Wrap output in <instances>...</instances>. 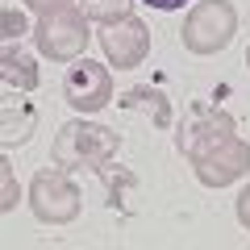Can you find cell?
<instances>
[{
	"label": "cell",
	"mask_w": 250,
	"mask_h": 250,
	"mask_svg": "<svg viewBox=\"0 0 250 250\" xmlns=\"http://www.w3.org/2000/svg\"><path fill=\"white\" fill-rule=\"evenodd\" d=\"M117 150H121V134L108 129V125H92V121H67L54 134L50 146V163H59L62 171H96L108 175Z\"/></svg>",
	"instance_id": "6da1fadb"
},
{
	"label": "cell",
	"mask_w": 250,
	"mask_h": 250,
	"mask_svg": "<svg viewBox=\"0 0 250 250\" xmlns=\"http://www.w3.org/2000/svg\"><path fill=\"white\" fill-rule=\"evenodd\" d=\"M88 42H92L88 13H83L80 4H67V9H59V13H46V17H38V25H34V46L50 62H75V59H83Z\"/></svg>",
	"instance_id": "7a4b0ae2"
},
{
	"label": "cell",
	"mask_w": 250,
	"mask_h": 250,
	"mask_svg": "<svg viewBox=\"0 0 250 250\" xmlns=\"http://www.w3.org/2000/svg\"><path fill=\"white\" fill-rule=\"evenodd\" d=\"M233 129H238V121H233L225 108L217 104H205V100H196V104H188L184 121H179V134H175V150L184 154L188 163L205 159L208 150H217L221 142H229Z\"/></svg>",
	"instance_id": "3957f363"
},
{
	"label": "cell",
	"mask_w": 250,
	"mask_h": 250,
	"mask_svg": "<svg viewBox=\"0 0 250 250\" xmlns=\"http://www.w3.org/2000/svg\"><path fill=\"white\" fill-rule=\"evenodd\" d=\"M238 34V9H233L229 0H200L196 9L184 17V46L192 54H217L233 42Z\"/></svg>",
	"instance_id": "277c9868"
},
{
	"label": "cell",
	"mask_w": 250,
	"mask_h": 250,
	"mask_svg": "<svg viewBox=\"0 0 250 250\" xmlns=\"http://www.w3.org/2000/svg\"><path fill=\"white\" fill-rule=\"evenodd\" d=\"M29 208L46 225H67V221L80 217L83 196H80V188H75V179L54 163V167H42L34 175V184H29Z\"/></svg>",
	"instance_id": "5b68a950"
},
{
	"label": "cell",
	"mask_w": 250,
	"mask_h": 250,
	"mask_svg": "<svg viewBox=\"0 0 250 250\" xmlns=\"http://www.w3.org/2000/svg\"><path fill=\"white\" fill-rule=\"evenodd\" d=\"M96 38H100V50H104L108 67H117V71H129L150 54V29L134 13H125L121 21H108Z\"/></svg>",
	"instance_id": "8992f818"
},
{
	"label": "cell",
	"mask_w": 250,
	"mask_h": 250,
	"mask_svg": "<svg viewBox=\"0 0 250 250\" xmlns=\"http://www.w3.org/2000/svg\"><path fill=\"white\" fill-rule=\"evenodd\" d=\"M62 96L75 113H100L113 100V75H108V67L92 59H75L62 75Z\"/></svg>",
	"instance_id": "52a82bcc"
},
{
	"label": "cell",
	"mask_w": 250,
	"mask_h": 250,
	"mask_svg": "<svg viewBox=\"0 0 250 250\" xmlns=\"http://www.w3.org/2000/svg\"><path fill=\"white\" fill-rule=\"evenodd\" d=\"M192 167H196V179L205 188H229L233 179H242L250 171V142L229 138V142H221L217 150H208L205 159H196Z\"/></svg>",
	"instance_id": "ba28073f"
},
{
	"label": "cell",
	"mask_w": 250,
	"mask_h": 250,
	"mask_svg": "<svg viewBox=\"0 0 250 250\" xmlns=\"http://www.w3.org/2000/svg\"><path fill=\"white\" fill-rule=\"evenodd\" d=\"M0 121H4V129H0V142H4V150H13V146H25L29 138H34V125H38V113L29 100H17L9 88V96H4V104H0Z\"/></svg>",
	"instance_id": "9c48e42d"
},
{
	"label": "cell",
	"mask_w": 250,
	"mask_h": 250,
	"mask_svg": "<svg viewBox=\"0 0 250 250\" xmlns=\"http://www.w3.org/2000/svg\"><path fill=\"white\" fill-rule=\"evenodd\" d=\"M0 80L13 92H34L42 75H38L34 54H25L17 42H4V50H0Z\"/></svg>",
	"instance_id": "30bf717a"
},
{
	"label": "cell",
	"mask_w": 250,
	"mask_h": 250,
	"mask_svg": "<svg viewBox=\"0 0 250 250\" xmlns=\"http://www.w3.org/2000/svg\"><path fill=\"white\" fill-rule=\"evenodd\" d=\"M121 108H129V113H146L159 129H171V100L163 96L159 88H150V83H142V88H129L121 92V100H117Z\"/></svg>",
	"instance_id": "8fae6325"
},
{
	"label": "cell",
	"mask_w": 250,
	"mask_h": 250,
	"mask_svg": "<svg viewBox=\"0 0 250 250\" xmlns=\"http://www.w3.org/2000/svg\"><path fill=\"white\" fill-rule=\"evenodd\" d=\"M80 9L88 13V21L108 25V21H121L129 13V0H80Z\"/></svg>",
	"instance_id": "7c38bea8"
},
{
	"label": "cell",
	"mask_w": 250,
	"mask_h": 250,
	"mask_svg": "<svg viewBox=\"0 0 250 250\" xmlns=\"http://www.w3.org/2000/svg\"><path fill=\"white\" fill-rule=\"evenodd\" d=\"M17 208V179H13V163L0 159V213Z\"/></svg>",
	"instance_id": "4fadbf2b"
},
{
	"label": "cell",
	"mask_w": 250,
	"mask_h": 250,
	"mask_svg": "<svg viewBox=\"0 0 250 250\" xmlns=\"http://www.w3.org/2000/svg\"><path fill=\"white\" fill-rule=\"evenodd\" d=\"M0 21H4V42H17V38L25 34V17H21L17 9H4V13H0Z\"/></svg>",
	"instance_id": "5bb4252c"
},
{
	"label": "cell",
	"mask_w": 250,
	"mask_h": 250,
	"mask_svg": "<svg viewBox=\"0 0 250 250\" xmlns=\"http://www.w3.org/2000/svg\"><path fill=\"white\" fill-rule=\"evenodd\" d=\"M25 4L38 17H46V13H59V9H67V4H75V0H25Z\"/></svg>",
	"instance_id": "9a60e30c"
},
{
	"label": "cell",
	"mask_w": 250,
	"mask_h": 250,
	"mask_svg": "<svg viewBox=\"0 0 250 250\" xmlns=\"http://www.w3.org/2000/svg\"><path fill=\"white\" fill-rule=\"evenodd\" d=\"M238 221L242 229H250V188H242V196H238Z\"/></svg>",
	"instance_id": "2e32d148"
},
{
	"label": "cell",
	"mask_w": 250,
	"mask_h": 250,
	"mask_svg": "<svg viewBox=\"0 0 250 250\" xmlns=\"http://www.w3.org/2000/svg\"><path fill=\"white\" fill-rule=\"evenodd\" d=\"M150 9H163V13H171V9H184V0H146Z\"/></svg>",
	"instance_id": "e0dca14e"
},
{
	"label": "cell",
	"mask_w": 250,
	"mask_h": 250,
	"mask_svg": "<svg viewBox=\"0 0 250 250\" xmlns=\"http://www.w3.org/2000/svg\"><path fill=\"white\" fill-rule=\"evenodd\" d=\"M246 67H250V50H246Z\"/></svg>",
	"instance_id": "ac0fdd59"
}]
</instances>
